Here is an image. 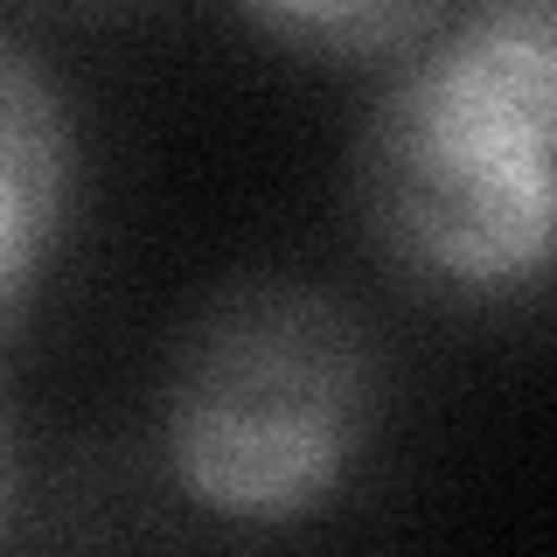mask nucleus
<instances>
[{
  "instance_id": "f257e3e1",
  "label": "nucleus",
  "mask_w": 557,
  "mask_h": 557,
  "mask_svg": "<svg viewBox=\"0 0 557 557\" xmlns=\"http://www.w3.org/2000/svg\"><path fill=\"white\" fill-rule=\"evenodd\" d=\"M557 14L495 0L440 22L376 98L362 202L397 272L446 293H509L550 272Z\"/></svg>"
},
{
  "instance_id": "f03ea898",
  "label": "nucleus",
  "mask_w": 557,
  "mask_h": 557,
  "mask_svg": "<svg viewBox=\"0 0 557 557\" xmlns=\"http://www.w3.org/2000/svg\"><path fill=\"white\" fill-rule=\"evenodd\" d=\"M376 432V356L342 300L293 278L223 293L168 391V467L216 522L286 530L348 487Z\"/></svg>"
},
{
  "instance_id": "7ed1b4c3",
  "label": "nucleus",
  "mask_w": 557,
  "mask_h": 557,
  "mask_svg": "<svg viewBox=\"0 0 557 557\" xmlns=\"http://www.w3.org/2000/svg\"><path fill=\"white\" fill-rule=\"evenodd\" d=\"M70 112L22 35L0 28V313L35 286L70 209Z\"/></svg>"
},
{
  "instance_id": "20e7f679",
  "label": "nucleus",
  "mask_w": 557,
  "mask_h": 557,
  "mask_svg": "<svg viewBox=\"0 0 557 557\" xmlns=\"http://www.w3.org/2000/svg\"><path fill=\"white\" fill-rule=\"evenodd\" d=\"M258 28L286 35V42L313 49V57H405L418 35L446 22L440 8H251Z\"/></svg>"
},
{
  "instance_id": "39448f33",
  "label": "nucleus",
  "mask_w": 557,
  "mask_h": 557,
  "mask_svg": "<svg viewBox=\"0 0 557 557\" xmlns=\"http://www.w3.org/2000/svg\"><path fill=\"white\" fill-rule=\"evenodd\" d=\"M0 516H8V446H0Z\"/></svg>"
}]
</instances>
